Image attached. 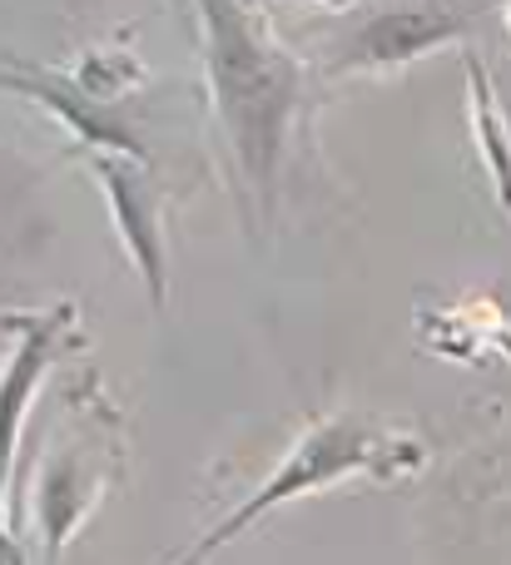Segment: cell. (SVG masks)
I'll return each mask as SVG.
<instances>
[{
    "label": "cell",
    "instance_id": "7a4b0ae2",
    "mask_svg": "<svg viewBox=\"0 0 511 565\" xmlns=\"http://www.w3.org/2000/svg\"><path fill=\"white\" fill-rule=\"evenodd\" d=\"M413 461H417V447L407 437H393V431L373 427V422L353 417V412L328 417V422H318V427L308 431V437L298 441L284 461H278L274 477H268L264 487L244 501V507L228 511V516L219 521V526L209 531L194 551H184V561H174V565H204L219 546L238 541L258 516L278 511L284 501H294V497L323 491V487H333V481H343V477H358V471H383V477H397V471L413 467Z\"/></svg>",
    "mask_w": 511,
    "mask_h": 565
},
{
    "label": "cell",
    "instance_id": "6da1fadb",
    "mask_svg": "<svg viewBox=\"0 0 511 565\" xmlns=\"http://www.w3.org/2000/svg\"><path fill=\"white\" fill-rule=\"evenodd\" d=\"M199 15H204L209 85H214V105L224 115L228 145L238 154V169L264 189L268 204L288 119L298 105V70L258 35L254 20L234 0H199Z\"/></svg>",
    "mask_w": 511,
    "mask_h": 565
},
{
    "label": "cell",
    "instance_id": "3957f363",
    "mask_svg": "<svg viewBox=\"0 0 511 565\" xmlns=\"http://www.w3.org/2000/svg\"><path fill=\"white\" fill-rule=\"evenodd\" d=\"M99 184L109 194V209H115V224L125 234L129 254H135V268L145 278L149 298L164 302V234H159V209H155V189H149V174L135 164V159H115L99 154Z\"/></svg>",
    "mask_w": 511,
    "mask_h": 565
},
{
    "label": "cell",
    "instance_id": "277c9868",
    "mask_svg": "<svg viewBox=\"0 0 511 565\" xmlns=\"http://www.w3.org/2000/svg\"><path fill=\"white\" fill-rule=\"evenodd\" d=\"M457 25L462 20L437 15V10H393V15H377L373 25L358 30L348 65H393V60H407L417 50H433L437 40L457 35Z\"/></svg>",
    "mask_w": 511,
    "mask_h": 565
},
{
    "label": "cell",
    "instance_id": "5b68a950",
    "mask_svg": "<svg viewBox=\"0 0 511 565\" xmlns=\"http://www.w3.org/2000/svg\"><path fill=\"white\" fill-rule=\"evenodd\" d=\"M45 352H50V328H35L25 338V348H20V358L10 362V372H6V451H15V422L25 417L30 382L45 367Z\"/></svg>",
    "mask_w": 511,
    "mask_h": 565
},
{
    "label": "cell",
    "instance_id": "8992f818",
    "mask_svg": "<svg viewBox=\"0 0 511 565\" xmlns=\"http://www.w3.org/2000/svg\"><path fill=\"white\" fill-rule=\"evenodd\" d=\"M472 109L482 119V139H487V159H492V174H502V199L511 204V149L502 139V119H492V99H487V79L472 65Z\"/></svg>",
    "mask_w": 511,
    "mask_h": 565
}]
</instances>
